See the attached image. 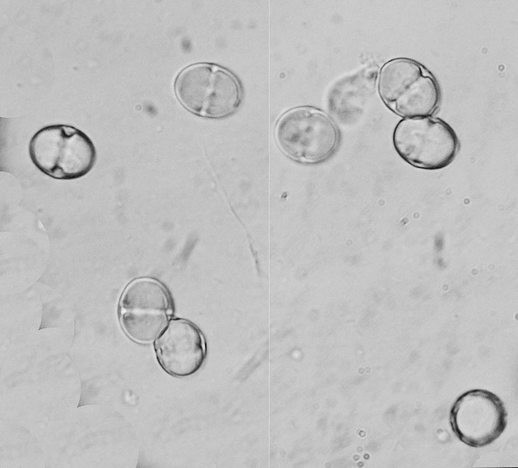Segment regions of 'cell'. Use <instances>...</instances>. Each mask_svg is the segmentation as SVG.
<instances>
[{
    "mask_svg": "<svg viewBox=\"0 0 518 468\" xmlns=\"http://www.w3.org/2000/svg\"><path fill=\"white\" fill-rule=\"evenodd\" d=\"M378 91L386 106L404 118L431 116L439 108L441 97L433 74L406 57L384 64L378 74Z\"/></svg>",
    "mask_w": 518,
    "mask_h": 468,
    "instance_id": "obj_1",
    "label": "cell"
},
{
    "mask_svg": "<svg viewBox=\"0 0 518 468\" xmlns=\"http://www.w3.org/2000/svg\"><path fill=\"white\" fill-rule=\"evenodd\" d=\"M28 151L34 165L56 179L82 177L94 167L95 146L83 131L65 124L47 126L31 138Z\"/></svg>",
    "mask_w": 518,
    "mask_h": 468,
    "instance_id": "obj_2",
    "label": "cell"
},
{
    "mask_svg": "<svg viewBox=\"0 0 518 468\" xmlns=\"http://www.w3.org/2000/svg\"><path fill=\"white\" fill-rule=\"evenodd\" d=\"M175 90L178 100L187 109L213 118L232 114L243 96L235 74L210 63H197L182 69L175 79Z\"/></svg>",
    "mask_w": 518,
    "mask_h": 468,
    "instance_id": "obj_3",
    "label": "cell"
},
{
    "mask_svg": "<svg viewBox=\"0 0 518 468\" xmlns=\"http://www.w3.org/2000/svg\"><path fill=\"white\" fill-rule=\"evenodd\" d=\"M275 136L286 156L307 164L326 160L339 143V131L333 119L310 106L296 107L283 113L277 122Z\"/></svg>",
    "mask_w": 518,
    "mask_h": 468,
    "instance_id": "obj_4",
    "label": "cell"
},
{
    "mask_svg": "<svg viewBox=\"0 0 518 468\" xmlns=\"http://www.w3.org/2000/svg\"><path fill=\"white\" fill-rule=\"evenodd\" d=\"M392 142L397 154L413 167L437 170L455 159L459 140L452 127L432 116L406 118L395 128Z\"/></svg>",
    "mask_w": 518,
    "mask_h": 468,
    "instance_id": "obj_5",
    "label": "cell"
},
{
    "mask_svg": "<svg viewBox=\"0 0 518 468\" xmlns=\"http://www.w3.org/2000/svg\"><path fill=\"white\" fill-rule=\"evenodd\" d=\"M172 313L167 290L153 279L131 282L119 302L122 328L130 338L140 343L155 340L165 329Z\"/></svg>",
    "mask_w": 518,
    "mask_h": 468,
    "instance_id": "obj_6",
    "label": "cell"
},
{
    "mask_svg": "<svg viewBox=\"0 0 518 468\" xmlns=\"http://www.w3.org/2000/svg\"><path fill=\"white\" fill-rule=\"evenodd\" d=\"M451 429L464 444L483 447L505 431L507 412L501 399L486 389H471L453 403L449 413Z\"/></svg>",
    "mask_w": 518,
    "mask_h": 468,
    "instance_id": "obj_7",
    "label": "cell"
},
{
    "mask_svg": "<svg viewBox=\"0 0 518 468\" xmlns=\"http://www.w3.org/2000/svg\"><path fill=\"white\" fill-rule=\"evenodd\" d=\"M155 349L165 371L179 377L197 372L206 355L205 340L200 330L192 322L181 318L169 322L155 340Z\"/></svg>",
    "mask_w": 518,
    "mask_h": 468,
    "instance_id": "obj_8",
    "label": "cell"
}]
</instances>
